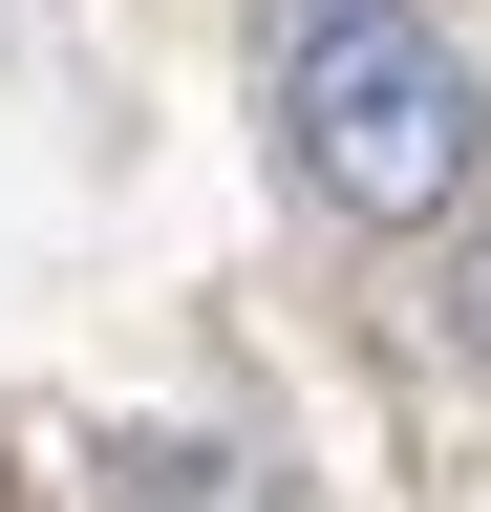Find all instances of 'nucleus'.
<instances>
[{
    "mask_svg": "<svg viewBox=\"0 0 491 512\" xmlns=\"http://www.w3.org/2000/svg\"><path fill=\"white\" fill-rule=\"evenodd\" d=\"M257 22H278V150H299L321 214H363V235L470 214L491 86H470V43L427 22V0H257Z\"/></svg>",
    "mask_w": 491,
    "mask_h": 512,
    "instance_id": "obj_1",
    "label": "nucleus"
},
{
    "mask_svg": "<svg viewBox=\"0 0 491 512\" xmlns=\"http://www.w3.org/2000/svg\"><path fill=\"white\" fill-rule=\"evenodd\" d=\"M449 342H470V363H491V235H470V278H449Z\"/></svg>",
    "mask_w": 491,
    "mask_h": 512,
    "instance_id": "obj_2",
    "label": "nucleus"
}]
</instances>
